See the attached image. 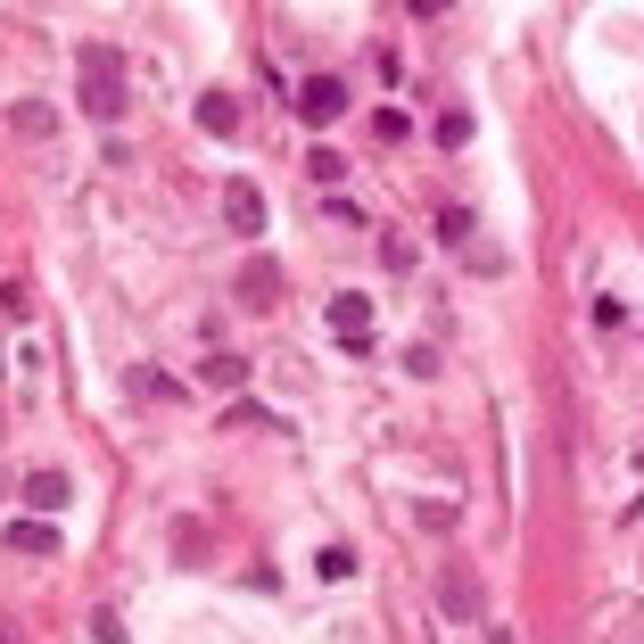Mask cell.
<instances>
[{
  "mask_svg": "<svg viewBox=\"0 0 644 644\" xmlns=\"http://www.w3.org/2000/svg\"><path fill=\"white\" fill-rule=\"evenodd\" d=\"M75 108L92 116V124H116V116H124V50H116V41H83L75 50Z\"/></svg>",
  "mask_w": 644,
  "mask_h": 644,
  "instance_id": "6da1fadb",
  "label": "cell"
},
{
  "mask_svg": "<svg viewBox=\"0 0 644 644\" xmlns=\"http://www.w3.org/2000/svg\"><path fill=\"white\" fill-rule=\"evenodd\" d=\"M298 116L314 124V133H322V124H339V116H347V83L339 75H306L298 83Z\"/></svg>",
  "mask_w": 644,
  "mask_h": 644,
  "instance_id": "7a4b0ae2",
  "label": "cell"
},
{
  "mask_svg": "<svg viewBox=\"0 0 644 644\" xmlns=\"http://www.w3.org/2000/svg\"><path fill=\"white\" fill-rule=\"evenodd\" d=\"M224 224L240 231V240H257V231H265V190L257 182H224Z\"/></svg>",
  "mask_w": 644,
  "mask_h": 644,
  "instance_id": "3957f363",
  "label": "cell"
},
{
  "mask_svg": "<svg viewBox=\"0 0 644 644\" xmlns=\"http://www.w3.org/2000/svg\"><path fill=\"white\" fill-rule=\"evenodd\" d=\"M0 546H9V553H34V562H50V553H58V521H34V512H25V521H9V529H0Z\"/></svg>",
  "mask_w": 644,
  "mask_h": 644,
  "instance_id": "277c9868",
  "label": "cell"
},
{
  "mask_svg": "<svg viewBox=\"0 0 644 644\" xmlns=\"http://www.w3.org/2000/svg\"><path fill=\"white\" fill-rule=\"evenodd\" d=\"M331 331H339L347 347H363V339H372V298H356V289H339V298H331Z\"/></svg>",
  "mask_w": 644,
  "mask_h": 644,
  "instance_id": "5b68a950",
  "label": "cell"
},
{
  "mask_svg": "<svg viewBox=\"0 0 644 644\" xmlns=\"http://www.w3.org/2000/svg\"><path fill=\"white\" fill-rule=\"evenodd\" d=\"M67 496H75V488H67V472H34V479H25V512H34V521H58Z\"/></svg>",
  "mask_w": 644,
  "mask_h": 644,
  "instance_id": "8992f818",
  "label": "cell"
},
{
  "mask_svg": "<svg viewBox=\"0 0 644 644\" xmlns=\"http://www.w3.org/2000/svg\"><path fill=\"white\" fill-rule=\"evenodd\" d=\"M438 611H446V620H479V587L463 579V570H446V579H438Z\"/></svg>",
  "mask_w": 644,
  "mask_h": 644,
  "instance_id": "52a82bcc",
  "label": "cell"
},
{
  "mask_svg": "<svg viewBox=\"0 0 644 644\" xmlns=\"http://www.w3.org/2000/svg\"><path fill=\"white\" fill-rule=\"evenodd\" d=\"M50 124H58V108H50V99H17V108H9V133H17V141H41Z\"/></svg>",
  "mask_w": 644,
  "mask_h": 644,
  "instance_id": "ba28073f",
  "label": "cell"
},
{
  "mask_svg": "<svg viewBox=\"0 0 644 644\" xmlns=\"http://www.w3.org/2000/svg\"><path fill=\"white\" fill-rule=\"evenodd\" d=\"M199 124H207L215 141H231V133H240V108H231V92H207V99H199Z\"/></svg>",
  "mask_w": 644,
  "mask_h": 644,
  "instance_id": "9c48e42d",
  "label": "cell"
},
{
  "mask_svg": "<svg viewBox=\"0 0 644 644\" xmlns=\"http://www.w3.org/2000/svg\"><path fill=\"white\" fill-rule=\"evenodd\" d=\"M240 298L248 306H273V298H282V273H273V265H240Z\"/></svg>",
  "mask_w": 644,
  "mask_h": 644,
  "instance_id": "30bf717a",
  "label": "cell"
},
{
  "mask_svg": "<svg viewBox=\"0 0 644 644\" xmlns=\"http://www.w3.org/2000/svg\"><path fill=\"white\" fill-rule=\"evenodd\" d=\"M306 182H347V157L339 150H314V157H306Z\"/></svg>",
  "mask_w": 644,
  "mask_h": 644,
  "instance_id": "8fae6325",
  "label": "cell"
},
{
  "mask_svg": "<svg viewBox=\"0 0 644 644\" xmlns=\"http://www.w3.org/2000/svg\"><path fill=\"white\" fill-rule=\"evenodd\" d=\"M347 570H356V546H322L314 553V579H347Z\"/></svg>",
  "mask_w": 644,
  "mask_h": 644,
  "instance_id": "7c38bea8",
  "label": "cell"
},
{
  "mask_svg": "<svg viewBox=\"0 0 644 644\" xmlns=\"http://www.w3.org/2000/svg\"><path fill=\"white\" fill-rule=\"evenodd\" d=\"M207 380H215V389H240L248 363H240V356H207Z\"/></svg>",
  "mask_w": 644,
  "mask_h": 644,
  "instance_id": "4fadbf2b",
  "label": "cell"
},
{
  "mask_svg": "<svg viewBox=\"0 0 644 644\" xmlns=\"http://www.w3.org/2000/svg\"><path fill=\"white\" fill-rule=\"evenodd\" d=\"M372 133H380V141H405V133H414V116H405V108H380Z\"/></svg>",
  "mask_w": 644,
  "mask_h": 644,
  "instance_id": "5bb4252c",
  "label": "cell"
},
{
  "mask_svg": "<svg viewBox=\"0 0 644 644\" xmlns=\"http://www.w3.org/2000/svg\"><path fill=\"white\" fill-rule=\"evenodd\" d=\"M488 644H521V636H512V628H488Z\"/></svg>",
  "mask_w": 644,
  "mask_h": 644,
  "instance_id": "9a60e30c",
  "label": "cell"
}]
</instances>
